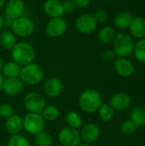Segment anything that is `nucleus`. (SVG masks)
Listing matches in <instances>:
<instances>
[{"label": "nucleus", "instance_id": "obj_1", "mask_svg": "<svg viewBox=\"0 0 145 146\" xmlns=\"http://www.w3.org/2000/svg\"><path fill=\"white\" fill-rule=\"evenodd\" d=\"M11 56L15 62L25 66L32 62L35 58V50L33 46L26 42L16 43L11 50Z\"/></svg>", "mask_w": 145, "mask_h": 146}, {"label": "nucleus", "instance_id": "obj_2", "mask_svg": "<svg viewBox=\"0 0 145 146\" xmlns=\"http://www.w3.org/2000/svg\"><path fill=\"white\" fill-rule=\"evenodd\" d=\"M79 104L84 112L94 113L98 110L103 104V98L97 90L88 89L81 94Z\"/></svg>", "mask_w": 145, "mask_h": 146}, {"label": "nucleus", "instance_id": "obj_3", "mask_svg": "<svg viewBox=\"0 0 145 146\" xmlns=\"http://www.w3.org/2000/svg\"><path fill=\"white\" fill-rule=\"evenodd\" d=\"M134 42L130 35L121 33L115 35L114 39V51L119 57L126 58L131 56L134 50Z\"/></svg>", "mask_w": 145, "mask_h": 146}, {"label": "nucleus", "instance_id": "obj_4", "mask_svg": "<svg viewBox=\"0 0 145 146\" xmlns=\"http://www.w3.org/2000/svg\"><path fill=\"white\" fill-rule=\"evenodd\" d=\"M44 75L43 68L34 62L28 63L21 70V80L27 85H36L39 83Z\"/></svg>", "mask_w": 145, "mask_h": 146}, {"label": "nucleus", "instance_id": "obj_5", "mask_svg": "<svg viewBox=\"0 0 145 146\" xmlns=\"http://www.w3.org/2000/svg\"><path fill=\"white\" fill-rule=\"evenodd\" d=\"M10 25L13 33L20 38H26L31 36L35 29L34 22L32 18L23 15L14 20Z\"/></svg>", "mask_w": 145, "mask_h": 146}, {"label": "nucleus", "instance_id": "obj_6", "mask_svg": "<svg viewBox=\"0 0 145 146\" xmlns=\"http://www.w3.org/2000/svg\"><path fill=\"white\" fill-rule=\"evenodd\" d=\"M23 127L26 132L32 134H36L42 131L44 127V119L38 113L27 114L22 121Z\"/></svg>", "mask_w": 145, "mask_h": 146}, {"label": "nucleus", "instance_id": "obj_7", "mask_svg": "<svg viewBox=\"0 0 145 146\" xmlns=\"http://www.w3.org/2000/svg\"><path fill=\"white\" fill-rule=\"evenodd\" d=\"M24 105L32 113L39 114L44 109L45 100L40 93L32 92L25 96Z\"/></svg>", "mask_w": 145, "mask_h": 146}, {"label": "nucleus", "instance_id": "obj_8", "mask_svg": "<svg viewBox=\"0 0 145 146\" xmlns=\"http://www.w3.org/2000/svg\"><path fill=\"white\" fill-rule=\"evenodd\" d=\"M97 22L93 15L83 14L80 15L75 21V27L78 32L83 34L91 33L97 27Z\"/></svg>", "mask_w": 145, "mask_h": 146}, {"label": "nucleus", "instance_id": "obj_9", "mask_svg": "<svg viewBox=\"0 0 145 146\" xmlns=\"http://www.w3.org/2000/svg\"><path fill=\"white\" fill-rule=\"evenodd\" d=\"M67 28L68 24L63 18H51L46 25L45 33L50 38H58L65 33Z\"/></svg>", "mask_w": 145, "mask_h": 146}, {"label": "nucleus", "instance_id": "obj_10", "mask_svg": "<svg viewBox=\"0 0 145 146\" xmlns=\"http://www.w3.org/2000/svg\"><path fill=\"white\" fill-rule=\"evenodd\" d=\"M25 9V4L22 0H9L5 5V15L7 20L11 22L22 16Z\"/></svg>", "mask_w": 145, "mask_h": 146}, {"label": "nucleus", "instance_id": "obj_11", "mask_svg": "<svg viewBox=\"0 0 145 146\" xmlns=\"http://www.w3.org/2000/svg\"><path fill=\"white\" fill-rule=\"evenodd\" d=\"M59 141L63 146H77L80 141V135L75 128L65 127L59 133Z\"/></svg>", "mask_w": 145, "mask_h": 146}, {"label": "nucleus", "instance_id": "obj_12", "mask_svg": "<svg viewBox=\"0 0 145 146\" xmlns=\"http://www.w3.org/2000/svg\"><path fill=\"white\" fill-rule=\"evenodd\" d=\"M44 10L50 18H58L64 15L62 2L60 0H46L44 3Z\"/></svg>", "mask_w": 145, "mask_h": 146}, {"label": "nucleus", "instance_id": "obj_13", "mask_svg": "<svg viewBox=\"0 0 145 146\" xmlns=\"http://www.w3.org/2000/svg\"><path fill=\"white\" fill-rule=\"evenodd\" d=\"M131 104V97L124 92L115 93L110 99V106L115 110H125Z\"/></svg>", "mask_w": 145, "mask_h": 146}, {"label": "nucleus", "instance_id": "obj_14", "mask_svg": "<svg viewBox=\"0 0 145 146\" xmlns=\"http://www.w3.org/2000/svg\"><path fill=\"white\" fill-rule=\"evenodd\" d=\"M115 69L120 76L124 78L130 77L134 73V66L132 62L122 57H119L115 60Z\"/></svg>", "mask_w": 145, "mask_h": 146}, {"label": "nucleus", "instance_id": "obj_15", "mask_svg": "<svg viewBox=\"0 0 145 146\" xmlns=\"http://www.w3.org/2000/svg\"><path fill=\"white\" fill-rule=\"evenodd\" d=\"M100 135V130L96 124H87L81 131L80 139L86 144L95 142Z\"/></svg>", "mask_w": 145, "mask_h": 146}, {"label": "nucleus", "instance_id": "obj_16", "mask_svg": "<svg viewBox=\"0 0 145 146\" xmlns=\"http://www.w3.org/2000/svg\"><path fill=\"white\" fill-rule=\"evenodd\" d=\"M23 88V83L19 78H8L3 81V89L6 94L15 96L19 94Z\"/></svg>", "mask_w": 145, "mask_h": 146}, {"label": "nucleus", "instance_id": "obj_17", "mask_svg": "<svg viewBox=\"0 0 145 146\" xmlns=\"http://www.w3.org/2000/svg\"><path fill=\"white\" fill-rule=\"evenodd\" d=\"M132 36L137 38H143L145 36V20L141 16L133 17L129 26Z\"/></svg>", "mask_w": 145, "mask_h": 146}, {"label": "nucleus", "instance_id": "obj_18", "mask_svg": "<svg viewBox=\"0 0 145 146\" xmlns=\"http://www.w3.org/2000/svg\"><path fill=\"white\" fill-rule=\"evenodd\" d=\"M44 88L49 97H56L62 91V83L57 78H50L47 80Z\"/></svg>", "mask_w": 145, "mask_h": 146}, {"label": "nucleus", "instance_id": "obj_19", "mask_svg": "<svg viewBox=\"0 0 145 146\" xmlns=\"http://www.w3.org/2000/svg\"><path fill=\"white\" fill-rule=\"evenodd\" d=\"M132 18H133V16L131 12L121 11L115 15V17L114 19V24L117 28L126 29L127 27H129Z\"/></svg>", "mask_w": 145, "mask_h": 146}, {"label": "nucleus", "instance_id": "obj_20", "mask_svg": "<svg viewBox=\"0 0 145 146\" xmlns=\"http://www.w3.org/2000/svg\"><path fill=\"white\" fill-rule=\"evenodd\" d=\"M0 44L7 50H11L16 44V36L11 31H3L0 34Z\"/></svg>", "mask_w": 145, "mask_h": 146}, {"label": "nucleus", "instance_id": "obj_21", "mask_svg": "<svg viewBox=\"0 0 145 146\" xmlns=\"http://www.w3.org/2000/svg\"><path fill=\"white\" fill-rule=\"evenodd\" d=\"M5 126L8 132L15 135L21 130L23 127V122L19 115H11L7 119Z\"/></svg>", "mask_w": 145, "mask_h": 146}, {"label": "nucleus", "instance_id": "obj_22", "mask_svg": "<svg viewBox=\"0 0 145 146\" xmlns=\"http://www.w3.org/2000/svg\"><path fill=\"white\" fill-rule=\"evenodd\" d=\"M130 120L134 122L138 127H143L145 125V108L144 107H136L134 108L130 114Z\"/></svg>", "mask_w": 145, "mask_h": 146}, {"label": "nucleus", "instance_id": "obj_23", "mask_svg": "<svg viewBox=\"0 0 145 146\" xmlns=\"http://www.w3.org/2000/svg\"><path fill=\"white\" fill-rule=\"evenodd\" d=\"M3 73L7 78H17L21 74V67L15 62H9L3 67Z\"/></svg>", "mask_w": 145, "mask_h": 146}, {"label": "nucleus", "instance_id": "obj_24", "mask_svg": "<svg viewBox=\"0 0 145 146\" xmlns=\"http://www.w3.org/2000/svg\"><path fill=\"white\" fill-rule=\"evenodd\" d=\"M115 31L112 27H103L98 33V40L103 44H109L115 38Z\"/></svg>", "mask_w": 145, "mask_h": 146}, {"label": "nucleus", "instance_id": "obj_25", "mask_svg": "<svg viewBox=\"0 0 145 146\" xmlns=\"http://www.w3.org/2000/svg\"><path fill=\"white\" fill-rule=\"evenodd\" d=\"M99 116L103 121H109L115 115V110L107 104H103L99 108Z\"/></svg>", "mask_w": 145, "mask_h": 146}, {"label": "nucleus", "instance_id": "obj_26", "mask_svg": "<svg viewBox=\"0 0 145 146\" xmlns=\"http://www.w3.org/2000/svg\"><path fill=\"white\" fill-rule=\"evenodd\" d=\"M133 52L138 62L145 63V38H141L136 43Z\"/></svg>", "mask_w": 145, "mask_h": 146}, {"label": "nucleus", "instance_id": "obj_27", "mask_svg": "<svg viewBox=\"0 0 145 146\" xmlns=\"http://www.w3.org/2000/svg\"><path fill=\"white\" fill-rule=\"evenodd\" d=\"M59 110L55 105H49L44 108L42 111V116L44 119L48 121H54L59 116Z\"/></svg>", "mask_w": 145, "mask_h": 146}, {"label": "nucleus", "instance_id": "obj_28", "mask_svg": "<svg viewBox=\"0 0 145 146\" xmlns=\"http://www.w3.org/2000/svg\"><path fill=\"white\" fill-rule=\"evenodd\" d=\"M66 119H67L68 124L72 128H79L82 125V120H81L80 115L74 111H71L68 113Z\"/></svg>", "mask_w": 145, "mask_h": 146}, {"label": "nucleus", "instance_id": "obj_29", "mask_svg": "<svg viewBox=\"0 0 145 146\" xmlns=\"http://www.w3.org/2000/svg\"><path fill=\"white\" fill-rule=\"evenodd\" d=\"M35 143L38 146H50L51 144V137L44 132H39L35 134Z\"/></svg>", "mask_w": 145, "mask_h": 146}, {"label": "nucleus", "instance_id": "obj_30", "mask_svg": "<svg viewBox=\"0 0 145 146\" xmlns=\"http://www.w3.org/2000/svg\"><path fill=\"white\" fill-rule=\"evenodd\" d=\"M137 129H138V126L131 120L125 121L121 125V131L123 134L126 135H131L137 131Z\"/></svg>", "mask_w": 145, "mask_h": 146}, {"label": "nucleus", "instance_id": "obj_31", "mask_svg": "<svg viewBox=\"0 0 145 146\" xmlns=\"http://www.w3.org/2000/svg\"><path fill=\"white\" fill-rule=\"evenodd\" d=\"M8 146H29V143L25 137L15 134L9 139Z\"/></svg>", "mask_w": 145, "mask_h": 146}, {"label": "nucleus", "instance_id": "obj_32", "mask_svg": "<svg viewBox=\"0 0 145 146\" xmlns=\"http://www.w3.org/2000/svg\"><path fill=\"white\" fill-rule=\"evenodd\" d=\"M14 110L11 107V105L8 104H3L0 105V116L3 118H9L11 115H13Z\"/></svg>", "mask_w": 145, "mask_h": 146}, {"label": "nucleus", "instance_id": "obj_33", "mask_svg": "<svg viewBox=\"0 0 145 146\" xmlns=\"http://www.w3.org/2000/svg\"><path fill=\"white\" fill-rule=\"evenodd\" d=\"M94 18L96 19L97 22H100V23H103L105 22L108 18H109V14L105 9H100L98 10H97L95 12V14L93 15Z\"/></svg>", "mask_w": 145, "mask_h": 146}, {"label": "nucleus", "instance_id": "obj_34", "mask_svg": "<svg viewBox=\"0 0 145 146\" xmlns=\"http://www.w3.org/2000/svg\"><path fill=\"white\" fill-rule=\"evenodd\" d=\"M63 5V10H64V14H72L74 9H75V5L74 3L72 2V0H66L62 3Z\"/></svg>", "mask_w": 145, "mask_h": 146}, {"label": "nucleus", "instance_id": "obj_35", "mask_svg": "<svg viewBox=\"0 0 145 146\" xmlns=\"http://www.w3.org/2000/svg\"><path fill=\"white\" fill-rule=\"evenodd\" d=\"M102 57H103V60L104 62H111V61H113V60L115 59V53L114 50H106V51H104V52L103 53Z\"/></svg>", "mask_w": 145, "mask_h": 146}, {"label": "nucleus", "instance_id": "obj_36", "mask_svg": "<svg viewBox=\"0 0 145 146\" xmlns=\"http://www.w3.org/2000/svg\"><path fill=\"white\" fill-rule=\"evenodd\" d=\"M91 0H72V2L74 3L75 7H78L79 9H85L86 8Z\"/></svg>", "mask_w": 145, "mask_h": 146}, {"label": "nucleus", "instance_id": "obj_37", "mask_svg": "<svg viewBox=\"0 0 145 146\" xmlns=\"http://www.w3.org/2000/svg\"><path fill=\"white\" fill-rule=\"evenodd\" d=\"M3 75L0 74V91L3 89Z\"/></svg>", "mask_w": 145, "mask_h": 146}, {"label": "nucleus", "instance_id": "obj_38", "mask_svg": "<svg viewBox=\"0 0 145 146\" xmlns=\"http://www.w3.org/2000/svg\"><path fill=\"white\" fill-rule=\"evenodd\" d=\"M3 25H4V20L3 19V17H2L1 15H0V31H1V29L3 28Z\"/></svg>", "mask_w": 145, "mask_h": 146}, {"label": "nucleus", "instance_id": "obj_39", "mask_svg": "<svg viewBox=\"0 0 145 146\" xmlns=\"http://www.w3.org/2000/svg\"><path fill=\"white\" fill-rule=\"evenodd\" d=\"M4 3H5V0H0V9L3 7Z\"/></svg>", "mask_w": 145, "mask_h": 146}, {"label": "nucleus", "instance_id": "obj_40", "mask_svg": "<svg viewBox=\"0 0 145 146\" xmlns=\"http://www.w3.org/2000/svg\"><path fill=\"white\" fill-rule=\"evenodd\" d=\"M3 65H4V63H3V59H1V58H0V70H1V69H3Z\"/></svg>", "mask_w": 145, "mask_h": 146}, {"label": "nucleus", "instance_id": "obj_41", "mask_svg": "<svg viewBox=\"0 0 145 146\" xmlns=\"http://www.w3.org/2000/svg\"><path fill=\"white\" fill-rule=\"evenodd\" d=\"M77 146H89V145H88L86 143H85V144H84V143H82V144H79Z\"/></svg>", "mask_w": 145, "mask_h": 146}, {"label": "nucleus", "instance_id": "obj_42", "mask_svg": "<svg viewBox=\"0 0 145 146\" xmlns=\"http://www.w3.org/2000/svg\"><path fill=\"white\" fill-rule=\"evenodd\" d=\"M104 1H109V0H104Z\"/></svg>", "mask_w": 145, "mask_h": 146}]
</instances>
